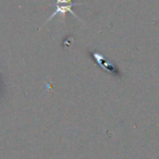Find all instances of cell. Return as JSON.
Wrapping results in <instances>:
<instances>
[{
  "label": "cell",
  "instance_id": "cell-2",
  "mask_svg": "<svg viewBox=\"0 0 159 159\" xmlns=\"http://www.w3.org/2000/svg\"><path fill=\"white\" fill-rule=\"evenodd\" d=\"M72 0H56V5H73Z\"/></svg>",
  "mask_w": 159,
  "mask_h": 159
},
{
  "label": "cell",
  "instance_id": "cell-1",
  "mask_svg": "<svg viewBox=\"0 0 159 159\" xmlns=\"http://www.w3.org/2000/svg\"><path fill=\"white\" fill-rule=\"evenodd\" d=\"M77 5H84V3H76V4H73V5H56V10H55V11L49 17V19L47 20V22H49L50 20H52L55 15H57V14H60L61 16H62V18H63V20H65V18H66V12H70L72 15H74L79 21H81V19H80L78 16H77V14L75 13V12H73L72 11V10H71V8L73 7V6H77ZM46 22V23H47ZM45 23V24H46Z\"/></svg>",
  "mask_w": 159,
  "mask_h": 159
}]
</instances>
